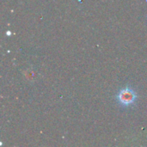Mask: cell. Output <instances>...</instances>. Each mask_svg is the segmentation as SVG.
I'll return each mask as SVG.
<instances>
[{
    "instance_id": "1",
    "label": "cell",
    "mask_w": 147,
    "mask_h": 147,
    "mask_svg": "<svg viewBox=\"0 0 147 147\" xmlns=\"http://www.w3.org/2000/svg\"><path fill=\"white\" fill-rule=\"evenodd\" d=\"M116 99L120 105L123 107H129L135 103L137 100V95L132 88L127 86L126 88L120 90L116 96Z\"/></svg>"
}]
</instances>
